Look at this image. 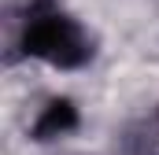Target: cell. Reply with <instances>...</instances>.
<instances>
[{
    "instance_id": "3",
    "label": "cell",
    "mask_w": 159,
    "mask_h": 155,
    "mask_svg": "<svg viewBox=\"0 0 159 155\" xmlns=\"http://www.w3.org/2000/svg\"><path fill=\"white\" fill-rule=\"evenodd\" d=\"M122 155H159V104L122 129Z\"/></svg>"
},
{
    "instance_id": "2",
    "label": "cell",
    "mask_w": 159,
    "mask_h": 155,
    "mask_svg": "<svg viewBox=\"0 0 159 155\" xmlns=\"http://www.w3.org/2000/svg\"><path fill=\"white\" fill-rule=\"evenodd\" d=\"M81 126V111L70 96H48L37 107V115L30 122V137L37 144H48V140H59V137H70Z\"/></svg>"
},
{
    "instance_id": "1",
    "label": "cell",
    "mask_w": 159,
    "mask_h": 155,
    "mask_svg": "<svg viewBox=\"0 0 159 155\" xmlns=\"http://www.w3.org/2000/svg\"><path fill=\"white\" fill-rule=\"evenodd\" d=\"M4 59H37L56 70H85L96 59V37L59 0H19L4 15Z\"/></svg>"
}]
</instances>
